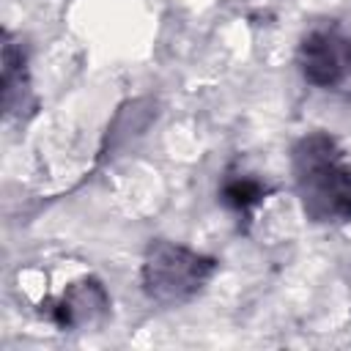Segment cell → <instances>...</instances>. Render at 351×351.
<instances>
[{
  "label": "cell",
  "mask_w": 351,
  "mask_h": 351,
  "mask_svg": "<svg viewBox=\"0 0 351 351\" xmlns=\"http://www.w3.org/2000/svg\"><path fill=\"white\" fill-rule=\"evenodd\" d=\"M291 176L302 214L315 225H351V151L315 129L291 145Z\"/></svg>",
  "instance_id": "1"
},
{
  "label": "cell",
  "mask_w": 351,
  "mask_h": 351,
  "mask_svg": "<svg viewBox=\"0 0 351 351\" xmlns=\"http://www.w3.org/2000/svg\"><path fill=\"white\" fill-rule=\"evenodd\" d=\"M219 261L170 239H151L140 263L143 293L162 307L192 302L217 274Z\"/></svg>",
  "instance_id": "2"
},
{
  "label": "cell",
  "mask_w": 351,
  "mask_h": 351,
  "mask_svg": "<svg viewBox=\"0 0 351 351\" xmlns=\"http://www.w3.org/2000/svg\"><path fill=\"white\" fill-rule=\"evenodd\" d=\"M296 69L310 88L351 101V22L310 25L296 44Z\"/></svg>",
  "instance_id": "3"
},
{
  "label": "cell",
  "mask_w": 351,
  "mask_h": 351,
  "mask_svg": "<svg viewBox=\"0 0 351 351\" xmlns=\"http://www.w3.org/2000/svg\"><path fill=\"white\" fill-rule=\"evenodd\" d=\"M110 307L112 302L104 282L96 277H80L58 296H47L38 304V313L58 329H85L104 321L110 315Z\"/></svg>",
  "instance_id": "4"
},
{
  "label": "cell",
  "mask_w": 351,
  "mask_h": 351,
  "mask_svg": "<svg viewBox=\"0 0 351 351\" xmlns=\"http://www.w3.org/2000/svg\"><path fill=\"white\" fill-rule=\"evenodd\" d=\"M38 101L30 82L27 69V49L19 36L11 30L3 33V112L5 118L27 121L36 112Z\"/></svg>",
  "instance_id": "5"
},
{
  "label": "cell",
  "mask_w": 351,
  "mask_h": 351,
  "mask_svg": "<svg viewBox=\"0 0 351 351\" xmlns=\"http://www.w3.org/2000/svg\"><path fill=\"white\" fill-rule=\"evenodd\" d=\"M269 192H271V186L266 181H261L258 176L244 173V170H228L219 181V203L241 219H250L252 211L263 203V197Z\"/></svg>",
  "instance_id": "6"
}]
</instances>
